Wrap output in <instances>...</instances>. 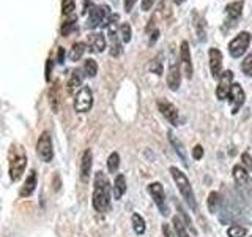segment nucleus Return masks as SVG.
Instances as JSON below:
<instances>
[{"mask_svg": "<svg viewBox=\"0 0 252 237\" xmlns=\"http://www.w3.org/2000/svg\"><path fill=\"white\" fill-rule=\"evenodd\" d=\"M51 68H52V63H51V62H47V68H46V71H47V73H46V79H47V81H49V79H51V76H49Z\"/></svg>", "mask_w": 252, "mask_h": 237, "instance_id": "42", "label": "nucleus"}, {"mask_svg": "<svg viewBox=\"0 0 252 237\" xmlns=\"http://www.w3.org/2000/svg\"><path fill=\"white\" fill-rule=\"evenodd\" d=\"M243 6L244 3L241 2V0H238V2H232V3H228L225 6V13L227 16L230 18L232 21H236V19H240L241 18V14H243Z\"/></svg>", "mask_w": 252, "mask_h": 237, "instance_id": "18", "label": "nucleus"}, {"mask_svg": "<svg viewBox=\"0 0 252 237\" xmlns=\"http://www.w3.org/2000/svg\"><path fill=\"white\" fill-rule=\"evenodd\" d=\"M208 55H210L211 76L215 79H218L220 76V73H222V52H220L219 49H216V47H211Z\"/></svg>", "mask_w": 252, "mask_h": 237, "instance_id": "12", "label": "nucleus"}, {"mask_svg": "<svg viewBox=\"0 0 252 237\" xmlns=\"http://www.w3.org/2000/svg\"><path fill=\"white\" fill-rule=\"evenodd\" d=\"M228 101L232 103V114H236L244 105V100H246V93H244L243 87L240 84H232L230 92H228Z\"/></svg>", "mask_w": 252, "mask_h": 237, "instance_id": "9", "label": "nucleus"}, {"mask_svg": "<svg viewBox=\"0 0 252 237\" xmlns=\"http://www.w3.org/2000/svg\"><path fill=\"white\" fill-rule=\"evenodd\" d=\"M249 237H252V236H249Z\"/></svg>", "mask_w": 252, "mask_h": 237, "instance_id": "45", "label": "nucleus"}, {"mask_svg": "<svg viewBox=\"0 0 252 237\" xmlns=\"http://www.w3.org/2000/svg\"><path fill=\"white\" fill-rule=\"evenodd\" d=\"M74 27H76V19H74V18L68 19V21L62 26V35H63V37H68V35L71 34V32L74 30Z\"/></svg>", "mask_w": 252, "mask_h": 237, "instance_id": "34", "label": "nucleus"}, {"mask_svg": "<svg viewBox=\"0 0 252 237\" xmlns=\"http://www.w3.org/2000/svg\"><path fill=\"white\" fill-rule=\"evenodd\" d=\"M241 161H243L244 169H246V171H252V157L248 152H244L241 155Z\"/></svg>", "mask_w": 252, "mask_h": 237, "instance_id": "36", "label": "nucleus"}, {"mask_svg": "<svg viewBox=\"0 0 252 237\" xmlns=\"http://www.w3.org/2000/svg\"><path fill=\"white\" fill-rule=\"evenodd\" d=\"M63 57H65V51H63L62 47H60V49H59V62L60 63H63Z\"/></svg>", "mask_w": 252, "mask_h": 237, "instance_id": "43", "label": "nucleus"}, {"mask_svg": "<svg viewBox=\"0 0 252 237\" xmlns=\"http://www.w3.org/2000/svg\"><path fill=\"white\" fill-rule=\"evenodd\" d=\"M92 166H93L92 150H85L84 155H82V160H81V180L84 182V184H87V182H89V179H90Z\"/></svg>", "mask_w": 252, "mask_h": 237, "instance_id": "15", "label": "nucleus"}, {"mask_svg": "<svg viewBox=\"0 0 252 237\" xmlns=\"http://www.w3.org/2000/svg\"><path fill=\"white\" fill-rule=\"evenodd\" d=\"M136 2H137V0H125V10L126 11H131L134 3H136Z\"/></svg>", "mask_w": 252, "mask_h": 237, "instance_id": "41", "label": "nucleus"}, {"mask_svg": "<svg viewBox=\"0 0 252 237\" xmlns=\"http://www.w3.org/2000/svg\"><path fill=\"white\" fill-rule=\"evenodd\" d=\"M35 188H36V172L35 171H30L29 177L26 179V182H24V185L21 188L19 195L22 198H29L30 195H33Z\"/></svg>", "mask_w": 252, "mask_h": 237, "instance_id": "17", "label": "nucleus"}, {"mask_svg": "<svg viewBox=\"0 0 252 237\" xmlns=\"http://www.w3.org/2000/svg\"><path fill=\"white\" fill-rule=\"evenodd\" d=\"M125 193H126V177L123 174H117L114 182V198L115 199H122Z\"/></svg>", "mask_w": 252, "mask_h": 237, "instance_id": "19", "label": "nucleus"}, {"mask_svg": "<svg viewBox=\"0 0 252 237\" xmlns=\"http://www.w3.org/2000/svg\"><path fill=\"white\" fill-rule=\"evenodd\" d=\"M180 82H181V75H180V67L175 59L170 60V67H169V73H167V85L170 90H178L180 89Z\"/></svg>", "mask_w": 252, "mask_h": 237, "instance_id": "13", "label": "nucleus"}, {"mask_svg": "<svg viewBox=\"0 0 252 237\" xmlns=\"http://www.w3.org/2000/svg\"><path fill=\"white\" fill-rule=\"evenodd\" d=\"M109 18H110L109 6H106V5L92 6L90 13H89V22H87V26H89L90 29L98 27V26H101V24H106L107 26Z\"/></svg>", "mask_w": 252, "mask_h": 237, "instance_id": "7", "label": "nucleus"}, {"mask_svg": "<svg viewBox=\"0 0 252 237\" xmlns=\"http://www.w3.org/2000/svg\"><path fill=\"white\" fill-rule=\"evenodd\" d=\"M162 233H164L165 237H178L177 231H173L172 226L167 225V223H164V225H162Z\"/></svg>", "mask_w": 252, "mask_h": 237, "instance_id": "37", "label": "nucleus"}, {"mask_svg": "<svg viewBox=\"0 0 252 237\" xmlns=\"http://www.w3.org/2000/svg\"><path fill=\"white\" fill-rule=\"evenodd\" d=\"M89 41L93 47V51L94 52H102L106 49V38L104 35H101V34H92L89 37Z\"/></svg>", "mask_w": 252, "mask_h": 237, "instance_id": "22", "label": "nucleus"}, {"mask_svg": "<svg viewBox=\"0 0 252 237\" xmlns=\"http://www.w3.org/2000/svg\"><path fill=\"white\" fill-rule=\"evenodd\" d=\"M76 8V0H63L62 2V13L65 16H69Z\"/></svg>", "mask_w": 252, "mask_h": 237, "instance_id": "33", "label": "nucleus"}, {"mask_svg": "<svg viewBox=\"0 0 252 237\" xmlns=\"http://www.w3.org/2000/svg\"><path fill=\"white\" fill-rule=\"evenodd\" d=\"M232 79H233V71L227 70L222 71L219 76V84H218V89H216V97L218 100H225L228 92H230V87H232Z\"/></svg>", "mask_w": 252, "mask_h": 237, "instance_id": "11", "label": "nucleus"}, {"mask_svg": "<svg viewBox=\"0 0 252 237\" xmlns=\"http://www.w3.org/2000/svg\"><path fill=\"white\" fill-rule=\"evenodd\" d=\"M148 193L152 195L155 204L158 205V209L162 213L164 217L169 215V207H167V201H165V193H164V187L159 182H153V184L148 185Z\"/></svg>", "mask_w": 252, "mask_h": 237, "instance_id": "6", "label": "nucleus"}, {"mask_svg": "<svg viewBox=\"0 0 252 237\" xmlns=\"http://www.w3.org/2000/svg\"><path fill=\"white\" fill-rule=\"evenodd\" d=\"M150 70L153 71L156 75H161L162 73V60H161V54L158 55V57L152 62V65H150Z\"/></svg>", "mask_w": 252, "mask_h": 237, "instance_id": "35", "label": "nucleus"}, {"mask_svg": "<svg viewBox=\"0 0 252 237\" xmlns=\"http://www.w3.org/2000/svg\"><path fill=\"white\" fill-rule=\"evenodd\" d=\"M218 205H219V195L216 192H211L208 196V210L211 213L218 212Z\"/></svg>", "mask_w": 252, "mask_h": 237, "instance_id": "29", "label": "nucleus"}, {"mask_svg": "<svg viewBox=\"0 0 252 237\" xmlns=\"http://www.w3.org/2000/svg\"><path fill=\"white\" fill-rule=\"evenodd\" d=\"M173 228H175V231L178 234V237H189L188 231H186V226L183 223V220H181L178 215L173 217Z\"/></svg>", "mask_w": 252, "mask_h": 237, "instance_id": "27", "label": "nucleus"}, {"mask_svg": "<svg viewBox=\"0 0 252 237\" xmlns=\"http://www.w3.org/2000/svg\"><path fill=\"white\" fill-rule=\"evenodd\" d=\"M248 234V229L244 226H240V225H233L227 229V236L228 237H244Z\"/></svg>", "mask_w": 252, "mask_h": 237, "instance_id": "28", "label": "nucleus"}, {"mask_svg": "<svg viewBox=\"0 0 252 237\" xmlns=\"http://www.w3.org/2000/svg\"><path fill=\"white\" fill-rule=\"evenodd\" d=\"M132 228H134V233L139 234V236H142L145 233V229H147L145 221L139 215V213H132Z\"/></svg>", "mask_w": 252, "mask_h": 237, "instance_id": "23", "label": "nucleus"}, {"mask_svg": "<svg viewBox=\"0 0 252 237\" xmlns=\"http://www.w3.org/2000/svg\"><path fill=\"white\" fill-rule=\"evenodd\" d=\"M177 209H178V212H180V215H181V217H183V218H185V221H186V225H188L189 228H191V229H192V231H194V226H192V223H191V220H189V217L186 215V212L183 210V207H181V205H180V204H177Z\"/></svg>", "mask_w": 252, "mask_h": 237, "instance_id": "39", "label": "nucleus"}, {"mask_svg": "<svg viewBox=\"0 0 252 237\" xmlns=\"http://www.w3.org/2000/svg\"><path fill=\"white\" fill-rule=\"evenodd\" d=\"M82 81H84V73L82 70H73V73H71L69 76V81H68V89L69 92H74L76 89H79V87L82 85Z\"/></svg>", "mask_w": 252, "mask_h": 237, "instance_id": "20", "label": "nucleus"}, {"mask_svg": "<svg viewBox=\"0 0 252 237\" xmlns=\"http://www.w3.org/2000/svg\"><path fill=\"white\" fill-rule=\"evenodd\" d=\"M84 73L89 78H94L98 73V63L94 62L93 59H87L84 63Z\"/></svg>", "mask_w": 252, "mask_h": 237, "instance_id": "26", "label": "nucleus"}, {"mask_svg": "<svg viewBox=\"0 0 252 237\" xmlns=\"http://www.w3.org/2000/svg\"><path fill=\"white\" fill-rule=\"evenodd\" d=\"M183 2H185V0H175V3H177V5H180V3H183Z\"/></svg>", "mask_w": 252, "mask_h": 237, "instance_id": "44", "label": "nucleus"}, {"mask_svg": "<svg viewBox=\"0 0 252 237\" xmlns=\"http://www.w3.org/2000/svg\"><path fill=\"white\" fill-rule=\"evenodd\" d=\"M180 59L181 63H183V70H185V75L188 79L192 78V62H191V52H189V44L188 41L181 43L180 47Z\"/></svg>", "mask_w": 252, "mask_h": 237, "instance_id": "14", "label": "nucleus"}, {"mask_svg": "<svg viewBox=\"0 0 252 237\" xmlns=\"http://www.w3.org/2000/svg\"><path fill=\"white\" fill-rule=\"evenodd\" d=\"M249 44H251V34L249 32H241V34H238L228 43V52H230L233 59H240L248 51Z\"/></svg>", "mask_w": 252, "mask_h": 237, "instance_id": "4", "label": "nucleus"}, {"mask_svg": "<svg viewBox=\"0 0 252 237\" xmlns=\"http://www.w3.org/2000/svg\"><path fill=\"white\" fill-rule=\"evenodd\" d=\"M233 179L240 187H251V177L243 164L233 166Z\"/></svg>", "mask_w": 252, "mask_h": 237, "instance_id": "16", "label": "nucleus"}, {"mask_svg": "<svg viewBox=\"0 0 252 237\" xmlns=\"http://www.w3.org/2000/svg\"><path fill=\"white\" fill-rule=\"evenodd\" d=\"M169 139H170V144L175 147V152H177V155L181 158V161H183V164L186 166H189V161H188V158H186V154H185V149H183V144L175 138V134H173L172 131H169Z\"/></svg>", "mask_w": 252, "mask_h": 237, "instance_id": "21", "label": "nucleus"}, {"mask_svg": "<svg viewBox=\"0 0 252 237\" xmlns=\"http://www.w3.org/2000/svg\"><path fill=\"white\" fill-rule=\"evenodd\" d=\"M155 0H142V11H148L153 6Z\"/></svg>", "mask_w": 252, "mask_h": 237, "instance_id": "40", "label": "nucleus"}, {"mask_svg": "<svg viewBox=\"0 0 252 237\" xmlns=\"http://www.w3.org/2000/svg\"><path fill=\"white\" fill-rule=\"evenodd\" d=\"M85 52V44L84 43H74L73 46H71V51H69V59L76 62L79 60L84 55Z\"/></svg>", "mask_w": 252, "mask_h": 237, "instance_id": "24", "label": "nucleus"}, {"mask_svg": "<svg viewBox=\"0 0 252 237\" xmlns=\"http://www.w3.org/2000/svg\"><path fill=\"white\" fill-rule=\"evenodd\" d=\"M36 154L44 163L52 161L54 158V149H52V138L49 131H43L36 142Z\"/></svg>", "mask_w": 252, "mask_h": 237, "instance_id": "5", "label": "nucleus"}, {"mask_svg": "<svg viewBox=\"0 0 252 237\" xmlns=\"http://www.w3.org/2000/svg\"><path fill=\"white\" fill-rule=\"evenodd\" d=\"M118 168H120V155L117 152H112L107 158V169H109V172L115 174L118 171Z\"/></svg>", "mask_w": 252, "mask_h": 237, "instance_id": "25", "label": "nucleus"}, {"mask_svg": "<svg viewBox=\"0 0 252 237\" xmlns=\"http://www.w3.org/2000/svg\"><path fill=\"white\" fill-rule=\"evenodd\" d=\"M170 174L173 180H175V184L180 190L181 196H183V199L188 202V205L191 207L194 212H197V201H195V196H194V192H192V187H191V182L186 177V174L183 171H180L175 166H172L170 168Z\"/></svg>", "mask_w": 252, "mask_h": 237, "instance_id": "2", "label": "nucleus"}, {"mask_svg": "<svg viewBox=\"0 0 252 237\" xmlns=\"http://www.w3.org/2000/svg\"><path fill=\"white\" fill-rule=\"evenodd\" d=\"M202 157H203V147L202 146H195L192 149V158H194V160H202Z\"/></svg>", "mask_w": 252, "mask_h": 237, "instance_id": "38", "label": "nucleus"}, {"mask_svg": "<svg viewBox=\"0 0 252 237\" xmlns=\"http://www.w3.org/2000/svg\"><path fill=\"white\" fill-rule=\"evenodd\" d=\"M93 106V93L90 87H82L74 98V109L77 113H87Z\"/></svg>", "mask_w": 252, "mask_h": 237, "instance_id": "8", "label": "nucleus"}, {"mask_svg": "<svg viewBox=\"0 0 252 237\" xmlns=\"http://www.w3.org/2000/svg\"><path fill=\"white\" fill-rule=\"evenodd\" d=\"M158 109L161 111V114L167 118V122H170L173 126L180 125V114L178 109L172 105V103L165 101V100H158Z\"/></svg>", "mask_w": 252, "mask_h": 237, "instance_id": "10", "label": "nucleus"}, {"mask_svg": "<svg viewBox=\"0 0 252 237\" xmlns=\"http://www.w3.org/2000/svg\"><path fill=\"white\" fill-rule=\"evenodd\" d=\"M241 70H243V73L246 75V76L252 78V52L244 57V60L241 63Z\"/></svg>", "mask_w": 252, "mask_h": 237, "instance_id": "30", "label": "nucleus"}, {"mask_svg": "<svg viewBox=\"0 0 252 237\" xmlns=\"http://www.w3.org/2000/svg\"><path fill=\"white\" fill-rule=\"evenodd\" d=\"M59 89L57 87H52L51 92H49V101H51V106L54 109V113H57L59 111Z\"/></svg>", "mask_w": 252, "mask_h": 237, "instance_id": "32", "label": "nucleus"}, {"mask_svg": "<svg viewBox=\"0 0 252 237\" xmlns=\"http://www.w3.org/2000/svg\"><path fill=\"white\" fill-rule=\"evenodd\" d=\"M27 168V154L21 146H13L10 150V179L18 182Z\"/></svg>", "mask_w": 252, "mask_h": 237, "instance_id": "3", "label": "nucleus"}, {"mask_svg": "<svg viewBox=\"0 0 252 237\" xmlns=\"http://www.w3.org/2000/svg\"><path fill=\"white\" fill-rule=\"evenodd\" d=\"M93 207L98 212H107L110 207V184L102 171L94 174L93 187Z\"/></svg>", "mask_w": 252, "mask_h": 237, "instance_id": "1", "label": "nucleus"}, {"mask_svg": "<svg viewBox=\"0 0 252 237\" xmlns=\"http://www.w3.org/2000/svg\"><path fill=\"white\" fill-rule=\"evenodd\" d=\"M120 35H122V40L125 43H129L131 38H132V30H131V26L129 24H122L120 26Z\"/></svg>", "mask_w": 252, "mask_h": 237, "instance_id": "31", "label": "nucleus"}]
</instances>
